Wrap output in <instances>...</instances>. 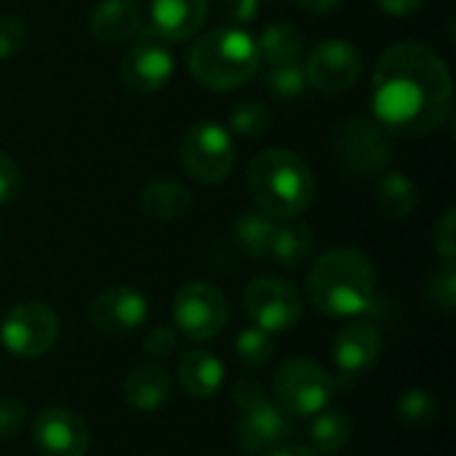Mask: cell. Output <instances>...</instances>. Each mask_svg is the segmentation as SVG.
I'll return each mask as SVG.
<instances>
[{"instance_id": "4316f807", "label": "cell", "mask_w": 456, "mask_h": 456, "mask_svg": "<svg viewBox=\"0 0 456 456\" xmlns=\"http://www.w3.org/2000/svg\"><path fill=\"white\" fill-rule=\"evenodd\" d=\"M273 353H275V339L273 334L251 326V329H243L238 337H235V355L243 366L248 369H259V366H267L273 361Z\"/></svg>"}, {"instance_id": "f546056e", "label": "cell", "mask_w": 456, "mask_h": 456, "mask_svg": "<svg viewBox=\"0 0 456 456\" xmlns=\"http://www.w3.org/2000/svg\"><path fill=\"white\" fill-rule=\"evenodd\" d=\"M267 86L273 94H278L281 99H297L305 94L307 88V75H305V64H281V67H267Z\"/></svg>"}, {"instance_id": "8fae6325", "label": "cell", "mask_w": 456, "mask_h": 456, "mask_svg": "<svg viewBox=\"0 0 456 456\" xmlns=\"http://www.w3.org/2000/svg\"><path fill=\"white\" fill-rule=\"evenodd\" d=\"M59 339V318L43 302H21L0 323V345L24 361L43 358Z\"/></svg>"}, {"instance_id": "5bb4252c", "label": "cell", "mask_w": 456, "mask_h": 456, "mask_svg": "<svg viewBox=\"0 0 456 456\" xmlns=\"http://www.w3.org/2000/svg\"><path fill=\"white\" fill-rule=\"evenodd\" d=\"M150 315L147 297L134 286H110L91 302V323L104 337L136 334Z\"/></svg>"}, {"instance_id": "f35d334b", "label": "cell", "mask_w": 456, "mask_h": 456, "mask_svg": "<svg viewBox=\"0 0 456 456\" xmlns=\"http://www.w3.org/2000/svg\"><path fill=\"white\" fill-rule=\"evenodd\" d=\"M294 3L310 13H329V11H337L345 0H294Z\"/></svg>"}, {"instance_id": "d6a6232c", "label": "cell", "mask_w": 456, "mask_h": 456, "mask_svg": "<svg viewBox=\"0 0 456 456\" xmlns=\"http://www.w3.org/2000/svg\"><path fill=\"white\" fill-rule=\"evenodd\" d=\"M27 43V27L19 16L0 13V59L16 56Z\"/></svg>"}, {"instance_id": "d6986e66", "label": "cell", "mask_w": 456, "mask_h": 456, "mask_svg": "<svg viewBox=\"0 0 456 456\" xmlns=\"http://www.w3.org/2000/svg\"><path fill=\"white\" fill-rule=\"evenodd\" d=\"M171 395V374L158 363H142L128 371L123 382V398L136 411H155Z\"/></svg>"}, {"instance_id": "3957f363", "label": "cell", "mask_w": 456, "mask_h": 456, "mask_svg": "<svg viewBox=\"0 0 456 456\" xmlns=\"http://www.w3.org/2000/svg\"><path fill=\"white\" fill-rule=\"evenodd\" d=\"M246 184L259 211L273 219H294L313 203L315 195V176L307 160L281 147L251 158Z\"/></svg>"}, {"instance_id": "52a82bcc", "label": "cell", "mask_w": 456, "mask_h": 456, "mask_svg": "<svg viewBox=\"0 0 456 456\" xmlns=\"http://www.w3.org/2000/svg\"><path fill=\"white\" fill-rule=\"evenodd\" d=\"M232 401L240 411L238 417V444L251 452H270L281 446V441L291 433L289 417L278 409L275 401L267 398L265 387L254 379H238L232 390Z\"/></svg>"}, {"instance_id": "ac0fdd59", "label": "cell", "mask_w": 456, "mask_h": 456, "mask_svg": "<svg viewBox=\"0 0 456 456\" xmlns=\"http://www.w3.org/2000/svg\"><path fill=\"white\" fill-rule=\"evenodd\" d=\"M144 29L139 0H99L91 11V35L104 45H120Z\"/></svg>"}, {"instance_id": "d590c367", "label": "cell", "mask_w": 456, "mask_h": 456, "mask_svg": "<svg viewBox=\"0 0 456 456\" xmlns=\"http://www.w3.org/2000/svg\"><path fill=\"white\" fill-rule=\"evenodd\" d=\"M179 347V334L171 326H158L144 337V353L150 358H168Z\"/></svg>"}, {"instance_id": "e0dca14e", "label": "cell", "mask_w": 456, "mask_h": 456, "mask_svg": "<svg viewBox=\"0 0 456 456\" xmlns=\"http://www.w3.org/2000/svg\"><path fill=\"white\" fill-rule=\"evenodd\" d=\"M208 16V0H152L150 29L166 43H182L200 32Z\"/></svg>"}, {"instance_id": "5b68a950", "label": "cell", "mask_w": 456, "mask_h": 456, "mask_svg": "<svg viewBox=\"0 0 456 456\" xmlns=\"http://www.w3.org/2000/svg\"><path fill=\"white\" fill-rule=\"evenodd\" d=\"M331 150L339 168L358 179L385 174L393 163V139L371 118H347L331 134Z\"/></svg>"}, {"instance_id": "d4e9b609", "label": "cell", "mask_w": 456, "mask_h": 456, "mask_svg": "<svg viewBox=\"0 0 456 456\" xmlns=\"http://www.w3.org/2000/svg\"><path fill=\"white\" fill-rule=\"evenodd\" d=\"M377 200H379V206H382V211L387 216L406 219V216L414 214L419 192H417V184L406 174L385 171L382 179H379V187H377Z\"/></svg>"}, {"instance_id": "9c48e42d", "label": "cell", "mask_w": 456, "mask_h": 456, "mask_svg": "<svg viewBox=\"0 0 456 456\" xmlns=\"http://www.w3.org/2000/svg\"><path fill=\"white\" fill-rule=\"evenodd\" d=\"M243 307L256 329L267 334L291 331L305 313L299 289L281 275H259L243 291Z\"/></svg>"}, {"instance_id": "7402d4cb", "label": "cell", "mask_w": 456, "mask_h": 456, "mask_svg": "<svg viewBox=\"0 0 456 456\" xmlns=\"http://www.w3.org/2000/svg\"><path fill=\"white\" fill-rule=\"evenodd\" d=\"M305 32L291 21H273L262 29V37L256 43L259 59L267 61V67L281 64H297L305 53Z\"/></svg>"}, {"instance_id": "603a6c76", "label": "cell", "mask_w": 456, "mask_h": 456, "mask_svg": "<svg viewBox=\"0 0 456 456\" xmlns=\"http://www.w3.org/2000/svg\"><path fill=\"white\" fill-rule=\"evenodd\" d=\"M313 251H315V235L307 224H302V222L275 224L267 256H273L275 262H281L286 267H302L310 262Z\"/></svg>"}, {"instance_id": "4dcf8cb0", "label": "cell", "mask_w": 456, "mask_h": 456, "mask_svg": "<svg viewBox=\"0 0 456 456\" xmlns=\"http://www.w3.org/2000/svg\"><path fill=\"white\" fill-rule=\"evenodd\" d=\"M428 299L444 313H452L456 305V273L454 265H444V270L433 273L428 281Z\"/></svg>"}, {"instance_id": "8992f818", "label": "cell", "mask_w": 456, "mask_h": 456, "mask_svg": "<svg viewBox=\"0 0 456 456\" xmlns=\"http://www.w3.org/2000/svg\"><path fill=\"white\" fill-rule=\"evenodd\" d=\"M334 398V379L310 358L286 361L273 377V401L286 417H315L329 409Z\"/></svg>"}, {"instance_id": "f1b7e54d", "label": "cell", "mask_w": 456, "mask_h": 456, "mask_svg": "<svg viewBox=\"0 0 456 456\" xmlns=\"http://www.w3.org/2000/svg\"><path fill=\"white\" fill-rule=\"evenodd\" d=\"M270 123H273V115H270V110L262 102H243L230 115L232 131L246 136V139H256V136L267 134Z\"/></svg>"}, {"instance_id": "7c38bea8", "label": "cell", "mask_w": 456, "mask_h": 456, "mask_svg": "<svg viewBox=\"0 0 456 456\" xmlns=\"http://www.w3.org/2000/svg\"><path fill=\"white\" fill-rule=\"evenodd\" d=\"M363 72V56L361 51L342 37L321 40L305 64L307 83L321 94H345L350 91Z\"/></svg>"}, {"instance_id": "7a4b0ae2", "label": "cell", "mask_w": 456, "mask_h": 456, "mask_svg": "<svg viewBox=\"0 0 456 456\" xmlns=\"http://www.w3.org/2000/svg\"><path fill=\"white\" fill-rule=\"evenodd\" d=\"M377 294L374 262L355 246H339L315 259L307 275V297L321 315L353 318L371 307Z\"/></svg>"}, {"instance_id": "44dd1931", "label": "cell", "mask_w": 456, "mask_h": 456, "mask_svg": "<svg viewBox=\"0 0 456 456\" xmlns=\"http://www.w3.org/2000/svg\"><path fill=\"white\" fill-rule=\"evenodd\" d=\"M139 208L155 222H176L190 214L192 195L176 179H152L139 192Z\"/></svg>"}, {"instance_id": "30bf717a", "label": "cell", "mask_w": 456, "mask_h": 456, "mask_svg": "<svg viewBox=\"0 0 456 456\" xmlns=\"http://www.w3.org/2000/svg\"><path fill=\"white\" fill-rule=\"evenodd\" d=\"M171 315H174V329L179 334H184L192 342H208L227 329L230 307H227V297L216 286L192 281L176 291Z\"/></svg>"}, {"instance_id": "9a60e30c", "label": "cell", "mask_w": 456, "mask_h": 456, "mask_svg": "<svg viewBox=\"0 0 456 456\" xmlns=\"http://www.w3.org/2000/svg\"><path fill=\"white\" fill-rule=\"evenodd\" d=\"M174 75V56L160 37H142L120 59V77L131 91L155 94Z\"/></svg>"}, {"instance_id": "8d00e7d4", "label": "cell", "mask_w": 456, "mask_h": 456, "mask_svg": "<svg viewBox=\"0 0 456 456\" xmlns=\"http://www.w3.org/2000/svg\"><path fill=\"white\" fill-rule=\"evenodd\" d=\"M259 8H262L259 0H222V11L232 21V27L254 21L259 16Z\"/></svg>"}, {"instance_id": "1f68e13d", "label": "cell", "mask_w": 456, "mask_h": 456, "mask_svg": "<svg viewBox=\"0 0 456 456\" xmlns=\"http://www.w3.org/2000/svg\"><path fill=\"white\" fill-rule=\"evenodd\" d=\"M29 419V409L19 398H0V441H13Z\"/></svg>"}, {"instance_id": "277c9868", "label": "cell", "mask_w": 456, "mask_h": 456, "mask_svg": "<svg viewBox=\"0 0 456 456\" xmlns=\"http://www.w3.org/2000/svg\"><path fill=\"white\" fill-rule=\"evenodd\" d=\"M259 64L256 40L243 27L232 24L203 32L187 53L190 75L208 91H235L246 86Z\"/></svg>"}, {"instance_id": "e575fe53", "label": "cell", "mask_w": 456, "mask_h": 456, "mask_svg": "<svg viewBox=\"0 0 456 456\" xmlns=\"http://www.w3.org/2000/svg\"><path fill=\"white\" fill-rule=\"evenodd\" d=\"M21 192V168L19 163L0 150V206H8Z\"/></svg>"}, {"instance_id": "2e32d148", "label": "cell", "mask_w": 456, "mask_h": 456, "mask_svg": "<svg viewBox=\"0 0 456 456\" xmlns=\"http://www.w3.org/2000/svg\"><path fill=\"white\" fill-rule=\"evenodd\" d=\"M331 355L339 377H363L382 358V334L371 323H350L334 337Z\"/></svg>"}, {"instance_id": "ba28073f", "label": "cell", "mask_w": 456, "mask_h": 456, "mask_svg": "<svg viewBox=\"0 0 456 456\" xmlns=\"http://www.w3.org/2000/svg\"><path fill=\"white\" fill-rule=\"evenodd\" d=\"M184 171L200 184H222L235 168V144L219 123H192L179 142Z\"/></svg>"}, {"instance_id": "ffe728a7", "label": "cell", "mask_w": 456, "mask_h": 456, "mask_svg": "<svg viewBox=\"0 0 456 456\" xmlns=\"http://www.w3.org/2000/svg\"><path fill=\"white\" fill-rule=\"evenodd\" d=\"M179 382L190 398H214L224 385V363L211 350H187L179 358Z\"/></svg>"}, {"instance_id": "ab89813d", "label": "cell", "mask_w": 456, "mask_h": 456, "mask_svg": "<svg viewBox=\"0 0 456 456\" xmlns=\"http://www.w3.org/2000/svg\"><path fill=\"white\" fill-rule=\"evenodd\" d=\"M267 456H318L313 449H307V446H297V444H286V446H275V449H270Z\"/></svg>"}, {"instance_id": "83f0119b", "label": "cell", "mask_w": 456, "mask_h": 456, "mask_svg": "<svg viewBox=\"0 0 456 456\" xmlns=\"http://www.w3.org/2000/svg\"><path fill=\"white\" fill-rule=\"evenodd\" d=\"M398 417L409 428H428L438 417V401L422 387H411L398 401Z\"/></svg>"}, {"instance_id": "836d02e7", "label": "cell", "mask_w": 456, "mask_h": 456, "mask_svg": "<svg viewBox=\"0 0 456 456\" xmlns=\"http://www.w3.org/2000/svg\"><path fill=\"white\" fill-rule=\"evenodd\" d=\"M433 243H436V251L444 256L446 265H454L456 259V211L454 208H446L444 216L438 219L436 224V232H433Z\"/></svg>"}, {"instance_id": "4fadbf2b", "label": "cell", "mask_w": 456, "mask_h": 456, "mask_svg": "<svg viewBox=\"0 0 456 456\" xmlns=\"http://www.w3.org/2000/svg\"><path fill=\"white\" fill-rule=\"evenodd\" d=\"M32 444L40 456H86L91 446V430L77 411L51 406L35 417Z\"/></svg>"}, {"instance_id": "cb8c5ba5", "label": "cell", "mask_w": 456, "mask_h": 456, "mask_svg": "<svg viewBox=\"0 0 456 456\" xmlns=\"http://www.w3.org/2000/svg\"><path fill=\"white\" fill-rule=\"evenodd\" d=\"M310 441L315 454H342L353 441V419L342 409H323L310 425Z\"/></svg>"}, {"instance_id": "6da1fadb", "label": "cell", "mask_w": 456, "mask_h": 456, "mask_svg": "<svg viewBox=\"0 0 456 456\" xmlns=\"http://www.w3.org/2000/svg\"><path fill=\"white\" fill-rule=\"evenodd\" d=\"M452 102V72L425 43H398L377 61L371 107L387 134L428 136L449 120Z\"/></svg>"}, {"instance_id": "74e56055", "label": "cell", "mask_w": 456, "mask_h": 456, "mask_svg": "<svg viewBox=\"0 0 456 456\" xmlns=\"http://www.w3.org/2000/svg\"><path fill=\"white\" fill-rule=\"evenodd\" d=\"M374 5L387 16H411L425 5V0H374Z\"/></svg>"}, {"instance_id": "484cf974", "label": "cell", "mask_w": 456, "mask_h": 456, "mask_svg": "<svg viewBox=\"0 0 456 456\" xmlns=\"http://www.w3.org/2000/svg\"><path fill=\"white\" fill-rule=\"evenodd\" d=\"M275 219L267 216L265 211H243L238 219H235V240L238 246L259 259V256H267L270 254V243H273V232H275Z\"/></svg>"}]
</instances>
